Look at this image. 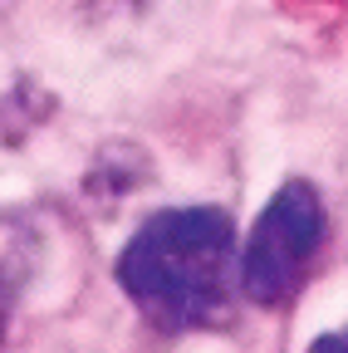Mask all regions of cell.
Wrapping results in <instances>:
<instances>
[{
	"label": "cell",
	"mask_w": 348,
	"mask_h": 353,
	"mask_svg": "<svg viewBox=\"0 0 348 353\" xmlns=\"http://www.w3.org/2000/svg\"><path fill=\"white\" fill-rule=\"evenodd\" d=\"M236 226L216 206H177L143 221L118 255V285L162 329H221L236 309Z\"/></svg>",
	"instance_id": "cell-1"
},
{
	"label": "cell",
	"mask_w": 348,
	"mask_h": 353,
	"mask_svg": "<svg viewBox=\"0 0 348 353\" xmlns=\"http://www.w3.org/2000/svg\"><path fill=\"white\" fill-rule=\"evenodd\" d=\"M324 231H329V216H324L319 192L304 182V176L285 182L270 196V206L260 211V221L250 226V241L240 250V290H245V299L260 304V309L289 304L299 294V285L309 280V270H314Z\"/></svg>",
	"instance_id": "cell-2"
},
{
	"label": "cell",
	"mask_w": 348,
	"mask_h": 353,
	"mask_svg": "<svg viewBox=\"0 0 348 353\" xmlns=\"http://www.w3.org/2000/svg\"><path fill=\"white\" fill-rule=\"evenodd\" d=\"M30 270H34V231L25 221L0 216V348L10 339V324H15L20 294L30 285Z\"/></svg>",
	"instance_id": "cell-3"
},
{
	"label": "cell",
	"mask_w": 348,
	"mask_h": 353,
	"mask_svg": "<svg viewBox=\"0 0 348 353\" xmlns=\"http://www.w3.org/2000/svg\"><path fill=\"white\" fill-rule=\"evenodd\" d=\"M309 353H348V329H329L309 343Z\"/></svg>",
	"instance_id": "cell-4"
}]
</instances>
